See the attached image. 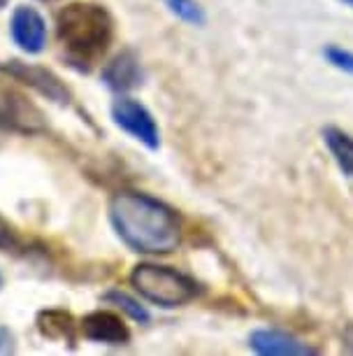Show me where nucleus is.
<instances>
[{"label":"nucleus","instance_id":"f3484780","mask_svg":"<svg viewBox=\"0 0 353 356\" xmlns=\"http://www.w3.org/2000/svg\"><path fill=\"white\" fill-rule=\"evenodd\" d=\"M342 349L346 354H353V324L344 326L342 331Z\"/></svg>","mask_w":353,"mask_h":356},{"label":"nucleus","instance_id":"a211bd4d","mask_svg":"<svg viewBox=\"0 0 353 356\" xmlns=\"http://www.w3.org/2000/svg\"><path fill=\"white\" fill-rule=\"evenodd\" d=\"M342 3L346 5V8H351V10H353V0H342Z\"/></svg>","mask_w":353,"mask_h":356},{"label":"nucleus","instance_id":"f8f14e48","mask_svg":"<svg viewBox=\"0 0 353 356\" xmlns=\"http://www.w3.org/2000/svg\"><path fill=\"white\" fill-rule=\"evenodd\" d=\"M72 317L68 312H61V310H49V312H42V317H40V331L44 335H49V338L54 340H68L72 342L75 340V335H72Z\"/></svg>","mask_w":353,"mask_h":356},{"label":"nucleus","instance_id":"39448f33","mask_svg":"<svg viewBox=\"0 0 353 356\" xmlns=\"http://www.w3.org/2000/svg\"><path fill=\"white\" fill-rule=\"evenodd\" d=\"M0 124L21 133H37L44 129V117L8 79H0Z\"/></svg>","mask_w":353,"mask_h":356},{"label":"nucleus","instance_id":"6e6552de","mask_svg":"<svg viewBox=\"0 0 353 356\" xmlns=\"http://www.w3.org/2000/svg\"><path fill=\"white\" fill-rule=\"evenodd\" d=\"M82 335L91 342H103V345H128L130 331L126 321L117 312L110 310H96L89 312L82 319Z\"/></svg>","mask_w":353,"mask_h":356},{"label":"nucleus","instance_id":"1a4fd4ad","mask_svg":"<svg viewBox=\"0 0 353 356\" xmlns=\"http://www.w3.org/2000/svg\"><path fill=\"white\" fill-rule=\"evenodd\" d=\"M12 38L21 47L26 54H40L46 44V24L42 15L33 8H21L15 10L12 15Z\"/></svg>","mask_w":353,"mask_h":356},{"label":"nucleus","instance_id":"423d86ee","mask_svg":"<svg viewBox=\"0 0 353 356\" xmlns=\"http://www.w3.org/2000/svg\"><path fill=\"white\" fill-rule=\"evenodd\" d=\"M249 349L258 356H316L318 349L279 328H256L249 335Z\"/></svg>","mask_w":353,"mask_h":356},{"label":"nucleus","instance_id":"7ed1b4c3","mask_svg":"<svg viewBox=\"0 0 353 356\" xmlns=\"http://www.w3.org/2000/svg\"><path fill=\"white\" fill-rule=\"evenodd\" d=\"M130 284L135 286V291L144 300L165 307V310L182 307L198 296L196 280H191L189 275L179 273L170 266L158 264L135 266V270L130 273Z\"/></svg>","mask_w":353,"mask_h":356},{"label":"nucleus","instance_id":"f03ea898","mask_svg":"<svg viewBox=\"0 0 353 356\" xmlns=\"http://www.w3.org/2000/svg\"><path fill=\"white\" fill-rule=\"evenodd\" d=\"M56 33L68 61L77 68L89 70L110 49L114 38V22L103 5L72 3L58 12Z\"/></svg>","mask_w":353,"mask_h":356},{"label":"nucleus","instance_id":"20e7f679","mask_svg":"<svg viewBox=\"0 0 353 356\" xmlns=\"http://www.w3.org/2000/svg\"><path fill=\"white\" fill-rule=\"evenodd\" d=\"M112 119L121 131H126L132 140L142 143L146 149L156 152L161 147V131H158V124L146 107L139 103V100L130 98V96H119L114 103H112Z\"/></svg>","mask_w":353,"mask_h":356},{"label":"nucleus","instance_id":"dca6fc26","mask_svg":"<svg viewBox=\"0 0 353 356\" xmlns=\"http://www.w3.org/2000/svg\"><path fill=\"white\" fill-rule=\"evenodd\" d=\"M17 247V233L12 231V226L0 217V250H12Z\"/></svg>","mask_w":353,"mask_h":356},{"label":"nucleus","instance_id":"ddd939ff","mask_svg":"<svg viewBox=\"0 0 353 356\" xmlns=\"http://www.w3.org/2000/svg\"><path fill=\"white\" fill-rule=\"evenodd\" d=\"M163 3L170 15H175L179 22H184L189 26H205V22H207L205 8L198 0H163Z\"/></svg>","mask_w":353,"mask_h":356},{"label":"nucleus","instance_id":"0eeeda50","mask_svg":"<svg viewBox=\"0 0 353 356\" xmlns=\"http://www.w3.org/2000/svg\"><path fill=\"white\" fill-rule=\"evenodd\" d=\"M0 70L8 72L12 79H19V82L33 86L35 91H40L42 96H46L54 103H70V91L65 89V84L58 79L54 72L40 68V65H28L21 61H10L8 65H0Z\"/></svg>","mask_w":353,"mask_h":356},{"label":"nucleus","instance_id":"4468645a","mask_svg":"<svg viewBox=\"0 0 353 356\" xmlns=\"http://www.w3.org/2000/svg\"><path fill=\"white\" fill-rule=\"evenodd\" d=\"M105 298L110 300V303H114L121 307V312L128 314L130 319H135L139 321V324H149V312H146V307L144 305H139L135 298H130L128 293H123V291H110Z\"/></svg>","mask_w":353,"mask_h":356},{"label":"nucleus","instance_id":"aec40b11","mask_svg":"<svg viewBox=\"0 0 353 356\" xmlns=\"http://www.w3.org/2000/svg\"><path fill=\"white\" fill-rule=\"evenodd\" d=\"M46 3H49V0H46Z\"/></svg>","mask_w":353,"mask_h":356},{"label":"nucleus","instance_id":"9d476101","mask_svg":"<svg viewBox=\"0 0 353 356\" xmlns=\"http://www.w3.org/2000/svg\"><path fill=\"white\" fill-rule=\"evenodd\" d=\"M142 79H144L142 63H139V58L135 56V51H130V49L117 54L103 70L105 86L117 93L132 91L135 86L142 84Z\"/></svg>","mask_w":353,"mask_h":356},{"label":"nucleus","instance_id":"2eb2a0df","mask_svg":"<svg viewBox=\"0 0 353 356\" xmlns=\"http://www.w3.org/2000/svg\"><path fill=\"white\" fill-rule=\"evenodd\" d=\"M321 54L328 65H332V68L339 72H344V75L353 77V51L351 49H344V47H339V44H325Z\"/></svg>","mask_w":353,"mask_h":356},{"label":"nucleus","instance_id":"f257e3e1","mask_svg":"<svg viewBox=\"0 0 353 356\" xmlns=\"http://www.w3.org/2000/svg\"><path fill=\"white\" fill-rule=\"evenodd\" d=\"M110 221L123 245L139 254H170L182 243L179 214L149 193H114L110 200Z\"/></svg>","mask_w":353,"mask_h":356},{"label":"nucleus","instance_id":"6ab92c4d","mask_svg":"<svg viewBox=\"0 0 353 356\" xmlns=\"http://www.w3.org/2000/svg\"><path fill=\"white\" fill-rule=\"evenodd\" d=\"M3 3H5V0H0V5H3Z\"/></svg>","mask_w":353,"mask_h":356},{"label":"nucleus","instance_id":"9b49d317","mask_svg":"<svg viewBox=\"0 0 353 356\" xmlns=\"http://www.w3.org/2000/svg\"><path fill=\"white\" fill-rule=\"evenodd\" d=\"M325 149L330 152L332 161L344 177L353 179V136L339 126H325L321 131Z\"/></svg>","mask_w":353,"mask_h":356}]
</instances>
